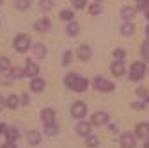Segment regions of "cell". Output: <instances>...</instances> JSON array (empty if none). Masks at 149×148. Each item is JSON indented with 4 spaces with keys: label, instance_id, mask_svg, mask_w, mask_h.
<instances>
[{
    "label": "cell",
    "instance_id": "21",
    "mask_svg": "<svg viewBox=\"0 0 149 148\" xmlns=\"http://www.w3.org/2000/svg\"><path fill=\"white\" fill-rule=\"evenodd\" d=\"M78 30H80V27H78V23L74 22V20H73V22H69V23H68V27H66V32H68L69 36H77V34H78Z\"/></svg>",
    "mask_w": 149,
    "mask_h": 148
},
{
    "label": "cell",
    "instance_id": "38",
    "mask_svg": "<svg viewBox=\"0 0 149 148\" xmlns=\"http://www.w3.org/2000/svg\"><path fill=\"white\" fill-rule=\"evenodd\" d=\"M22 102H23L25 105H27V104L30 102V98H29V95H27V93H23V95H22Z\"/></svg>",
    "mask_w": 149,
    "mask_h": 148
},
{
    "label": "cell",
    "instance_id": "35",
    "mask_svg": "<svg viewBox=\"0 0 149 148\" xmlns=\"http://www.w3.org/2000/svg\"><path fill=\"white\" fill-rule=\"evenodd\" d=\"M142 55H144L146 61H149V41H146V43L142 45Z\"/></svg>",
    "mask_w": 149,
    "mask_h": 148
},
{
    "label": "cell",
    "instance_id": "42",
    "mask_svg": "<svg viewBox=\"0 0 149 148\" xmlns=\"http://www.w3.org/2000/svg\"><path fill=\"white\" fill-rule=\"evenodd\" d=\"M144 13H146V16H147V20H149V6H147V9H146Z\"/></svg>",
    "mask_w": 149,
    "mask_h": 148
},
{
    "label": "cell",
    "instance_id": "36",
    "mask_svg": "<svg viewBox=\"0 0 149 148\" xmlns=\"http://www.w3.org/2000/svg\"><path fill=\"white\" fill-rule=\"evenodd\" d=\"M132 107L137 109V111H144V109H146V104H144V102H133Z\"/></svg>",
    "mask_w": 149,
    "mask_h": 148
},
{
    "label": "cell",
    "instance_id": "13",
    "mask_svg": "<svg viewBox=\"0 0 149 148\" xmlns=\"http://www.w3.org/2000/svg\"><path fill=\"white\" fill-rule=\"evenodd\" d=\"M110 71L114 73V75H117V77L124 75V63H123V61H116V63H112V64H110Z\"/></svg>",
    "mask_w": 149,
    "mask_h": 148
},
{
    "label": "cell",
    "instance_id": "24",
    "mask_svg": "<svg viewBox=\"0 0 149 148\" xmlns=\"http://www.w3.org/2000/svg\"><path fill=\"white\" fill-rule=\"evenodd\" d=\"M14 6H16L18 11H25V9H29V6H30V0H16Z\"/></svg>",
    "mask_w": 149,
    "mask_h": 148
},
{
    "label": "cell",
    "instance_id": "26",
    "mask_svg": "<svg viewBox=\"0 0 149 148\" xmlns=\"http://www.w3.org/2000/svg\"><path fill=\"white\" fill-rule=\"evenodd\" d=\"M25 75V70H22V68H13L11 70V79H22Z\"/></svg>",
    "mask_w": 149,
    "mask_h": 148
},
{
    "label": "cell",
    "instance_id": "22",
    "mask_svg": "<svg viewBox=\"0 0 149 148\" xmlns=\"http://www.w3.org/2000/svg\"><path fill=\"white\" fill-rule=\"evenodd\" d=\"M85 144H87V148H98V144H100V139H98V136H94V134L87 136V139H85Z\"/></svg>",
    "mask_w": 149,
    "mask_h": 148
},
{
    "label": "cell",
    "instance_id": "44",
    "mask_svg": "<svg viewBox=\"0 0 149 148\" xmlns=\"http://www.w3.org/2000/svg\"><path fill=\"white\" fill-rule=\"evenodd\" d=\"M146 104H149V95H147V97H146Z\"/></svg>",
    "mask_w": 149,
    "mask_h": 148
},
{
    "label": "cell",
    "instance_id": "48",
    "mask_svg": "<svg viewBox=\"0 0 149 148\" xmlns=\"http://www.w3.org/2000/svg\"><path fill=\"white\" fill-rule=\"evenodd\" d=\"M147 73H149V70H147Z\"/></svg>",
    "mask_w": 149,
    "mask_h": 148
},
{
    "label": "cell",
    "instance_id": "3",
    "mask_svg": "<svg viewBox=\"0 0 149 148\" xmlns=\"http://www.w3.org/2000/svg\"><path fill=\"white\" fill-rule=\"evenodd\" d=\"M146 71H147V68H146V63H140V61H137V63H133L132 64V68H130V79L132 80H142L144 79V75H146Z\"/></svg>",
    "mask_w": 149,
    "mask_h": 148
},
{
    "label": "cell",
    "instance_id": "41",
    "mask_svg": "<svg viewBox=\"0 0 149 148\" xmlns=\"http://www.w3.org/2000/svg\"><path fill=\"white\" fill-rule=\"evenodd\" d=\"M4 105H7V100H4V97H0V109H2Z\"/></svg>",
    "mask_w": 149,
    "mask_h": 148
},
{
    "label": "cell",
    "instance_id": "1",
    "mask_svg": "<svg viewBox=\"0 0 149 148\" xmlns=\"http://www.w3.org/2000/svg\"><path fill=\"white\" fill-rule=\"evenodd\" d=\"M64 84L69 89H73L74 93H84L87 89V86H89V80L85 77H80L78 73H68L64 77Z\"/></svg>",
    "mask_w": 149,
    "mask_h": 148
},
{
    "label": "cell",
    "instance_id": "8",
    "mask_svg": "<svg viewBox=\"0 0 149 148\" xmlns=\"http://www.w3.org/2000/svg\"><path fill=\"white\" fill-rule=\"evenodd\" d=\"M37 73H39V66H37V63L27 59V61H25V75L36 79V77H37Z\"/></svg>",
    "mask_w": 149,
    "mask_h": 148
},
{
    "label": "cell",
    "instance_id": "34",
    "mask_svg": "<svg viewBox=\"0 0 149 148\" xmlns=\"http://www.w3.org/2000/svg\"><path fill=\"white\" fill-rule=\"evenodd\" d=\"M135 2H137V9H140V11H146L149 6V0H135Z\"/></svg>",
    "mask_w": 149,
    "mask_h": 148
},
{
    "label": "cell",
    "instance_id": "40",
    "mask_svg": "<svg viewBox=\"0 0 149 148\" xmlns=\"http://www.w3.org/2000/svg\"><path fill=\"white\" fill-rule=\"evenodd\" d=\"M6 130H7V127L4 123H0V134H6Z\"/></svg>",
    "mask_w": 149,
    "mask_h": 148
},
{
    "label": "cell",
    "instance_id": "27",
    "mask_svg": "<svg viewBox=\"0 0 149 148\" xmlns=\"http://www.w3.org/2000/svg\"><path fill=\"white\" fill-rule=\"evenodd\" d=\"M7 107L9 109H16L18 107V97L16 95H9L7 97Z\"/></svg>",
    "mask_w": 149,
    "mask_h": 148
},
{
    "label": "cell",
    "instance_id": "30",
    "mask_svg": "<svg viewBox=\"0 0 149 148\" xmlns=\"http://www.w3.org/2000/svg\"><path fill=\"white\" fill-rule=\"evenodd\" d=\"M71 61H73V54H71V50H66L62 55V64L68 66V64H71Z\"/></svg>",
    "mask_w": 149,
    "mask_h": 148
},
{
    "label": "cell",
    "instance_id": "10",
    "mask_svg": "<svg viewBox=\"0 0 149 148\" xmlns=\"http://www.w3.org/2000/svg\"><path fill=\"white\" fill-rule=\"evenodd\" d=\"M41 120H43L45 125L55 123V111H53V109H45L43 113H41Z\"/></svg>",
    "mask_w": 149,
    "mask_h": 148
},
{
    "label": "cell",
    "instance_id": "29",
    "mask_svg": "<svg viewBox=\"0 0 149 148\" xmlns=\"http://www.w3.org/2000/svg\"><path fill=\"white\" fill-rule=\"evenodd\" d=\"M114 57H116V61H123L126 57V50L124 48H116L114 50Z\"/></svg>",
    "mask_w": 149,
    "mask_h": 148
},
{
    "label": "cell",
    "instance_id": "17",
    "mask_svg": "<svg viewBox=\"0 0 149 148\" xmlns=\"http://www.w3.org/2000/svg\"><path fill=\"white\" fill-rule=\"evenodd\" d=\"M133 32H135V27H133L132 22H124V23L121 25V34H123V36H132Z\"/></svg>",
    "mask_w": 149,
    "mask_h": 148
},
{
    "label": "cell",
    "instance_id": "5",
    "mask_svg": "<svg viewBox=\"0 0 149 148\" xmlns=\"http://www.w3.org/2000/svg\"><path fill=\"white\" fill-rule=\"evenodd\" d=\"M71 114H73V118H78V120L85 118V114H87V105L84 102H74L71 105Z\"/></svg>",
    "mask_w": 149,
    "mask_h": 148
},
{
    "label": "cell",
    "instance_id": "4",
    "mask_svg": "<svg viewBox=\"0 0 149 148\" xmlns=\"http://www.w3.org/2000/svg\"><path fill=\"white\" fill-rule=\"evenodd\" d=\"M14 48L18 52H27L30 48V38L27 34H18L16 39H14Z\"/></svg>",
    "mask_w": 149,
    "mask_h": 148
},
{
    "label": "cell",
    "instance_id": "19",
    "mask_svg": "<svg viewBox=\"0 0 149 148\" xmlns=\"http://www.w3.org/2000/svg\"><path fill=\"white\" fill-rule=\"evenodd\" d=\"M32 50H34V55H36V57H45V55H46V47H45L43 43H36Z\"/></svg>",
    "mask_w": 149,
    "mask_h": 148
},
{
    "label": "cell",
    "instance_id": "7",
    "mask_svg": "<svg viewBox=\"0 0 149 148\" xmlns=\"http://www.w3.org/2000/svg\"><path fill=\"white\" fill-rule=\"evenodd\" d=\"M119 143H121L123 148H135L137 137H135V134H132V132H124V134H121Z\"/></svg>",
    "mask_w": 149,
    "mask_h": 148
},
{
    "label": "cell",
    "instance_id": "47",
    "mask_svg": "<svg viewBox=\"0 0 149 148\" xmlns=\"http://www.w3.org/2000/svg\"><path fill=\"white\" fill-rule=\"evenodd\" d=\"M2 2H4V0H0V4H2Z\"/></svg>",
    "mask_w": 149,
    "mask_h": 148
},
{
    "label": "cell",
    "instance_id": "32",
    "mask_svg": "<svg viewBox=\"0 0 149 148\" xmlns=\"http://www.w3.org/2000/svg\"><path fill=\"white\" fill-rule=\"evenodd\" d=\"M89 13H91L92 16H96V14H101V6H100V4H92V6L89 7Z\"/></svg>",
    "mask_w": 149,
    "mask_h": 148
},
{
    "label": "cell",
    "instance_id": "16",
    "mask_svg": "<svg viewBox=\"0 0 149 148\" xmlns=\"http://www.w3.org/2000/svg\"><path fill=\"white\" fill-rule=\"evenodd\" d=\"M121 16L124 18L126 22H132V20H133V16H135V9L126 6V7H123V9H121Z\"/></svg>",
    "mask_w": 149,
    "mask_h": 148
},
{
    "label": "cell",
    "instance_id": "9",
    "mask_svg": "<svg viewBox=\"0 0 149 148\" xmlns=\"http://www.w3.org/2000/svg\"><path fill=\"white\" fill-rule=\"evenodd\" d=\"M135 134H137V137H149V123H147V121L137 123Z\"/></svg>",
    "mask_w": 149,
    "mask_h": 148
},
{
    "label": "cell",
    "instance_id": "31",
    "mask_svg": "<svg viewBox=\"0 0 149 148\" xmlns=\"http://www.w3.org/2000/svg\"><path fill=\"white\" fill-rule=\"evenodd\" d=\"M6 70H9V57L2 55L0 57V71H6Z\"/></svg>",
    "mask_w": 149,
    "mask_h": 148
},
{
    "label": "cell",
    "instance_id": "45",
    "mask_svg": "<svg viewBox=\"0 0 149 148\" xmlns=\"http://www.w3.org/2000/svg\"><path fill=\"white\" fill-rule=\"evenodd\" d=\"M144 148H149V141H147V143H146V146H144Z\"/></svg>",
    "mask_w": 149,
    "mask_h": 148
},
{
    "label": "cell",
    "instance_id": "46",
    "mask_svg": "<svg viewBox=\"0 0 149 148\" xmlns=\"http://www.w3.org/2000/svg\"><path fill=\"white\" fill-rule=\"evenodd\" d=\"M100 2H101V0H96V4H100Z\"/></svg>",
    "mask_w": 149,
    "mask_h": 148
},
{
    "label": "cell",
    "instance_id": "25",
    "mask_svg": "<svg viewBox=\"0 0 149 148\" xmlns=\"http://www.w3.org/2000/svg\"><path fill=\"white\" fill-rule=\"evenodd\" d=\"M59 132V127L55 125V123H52V125H45V134H48V136H55Z\"/></svg>",
    "mask_w": 149,
    "mask_h": 148
},
{
    "label": "cell",
    "instance_id": "6",
    "mask_svg": "<svg viewBox=\"0 0 149 148\" xmlns=\"http://www.w3.org/2000/svg\"><path fill=\"white\" fill-rule=\"evenodd\" d=\"M108 123V113H105V111H98V113L92 114V121L91 125H94V127H103Z\"/></svg>",
    "mask_w": 149,
    "mask_h": 148
},
{
    "label": "cell",
    "instance_id": "12",
    "mask_svg": "<svg viewBox=\"0 0 149 148\" xmlns=\"http://www.w3.org/2000/svg\"><path fill=\"white\" fill-rule=\"evenodd\" d=\"M50 18H41V20H37L36 23H34V29L37 30V32H46L48 29H50Z\"/></svg>",
    "mask_w": 149,
    "mask_h": 148
},
{
    "label": "cell",
    "instance_id": "23",
    "mask_svg": "<svg viewBox=\"0 0 149 148\" xmlns=\"http://www.w3.org/2000/svg\"><path fill=\"white\" fill-rule=\"evenodd\" d=\"M61 20H64V22H73L74 20V13L73 11H69V9H64V11H61Z\"/></svg>",
    "mask_w": 149,
    "mask_h": 148
},
{
    "label": "cell",
    "instance_id": "18",
    "mask_svg": "<svg viewBox=\"0 0 149 148\" xmlns=\"http://www.w3.org/2000/svg\"><path fill=\"white\" fill-rule=\"evenodd\" d=\"M6 137H7V141L9 143H14L18 137H20V134H18V130L14 127H7V130H6Z\"/></svg>",
    "mask_w": 149,
    "mask_h": 148
},
{
    "label": "cell",
    "instance_id": "39",
    "mask_svg": "<svg viewBox=\"0 0 149 148\" xmlns=\"http://www.w3.org/2000/svg\"><path fill=\"white\" fill-rule=\"evenodd\" d=\"M2 148H18V146H16L14 143H9V141H7V143H4V144H2Z\"/></svg>",
    "mask_w": 149,
    "mask_h": 148
},
{
    "label": "cell",
    "instance_id": "11",
    "mask_svg": "<svg viewBox=\"0 0 149 148\" xmlns=\"http://www.w3.org/2000/svg\"><path fill=\"white\" fill-rule=\"evenodd\" d=\"M77 54H78V57H80L82 61H89V59H91V55H92V50H91L89 45H80Z\"/></svg>",
    "mask_w": 149,
    "mask_h": 148
},
{
    "label": "cell",
    "instance_id": "28",
    "mask_svg": "<svg viewBox=\"0 0 149 148\" xmlns=\"http://www.w3.org/2000/svg\"><path fill=\"white\" fill-rule=\"evenodd\" d=\"M39 7L43 11H50L53 7V0H39Z\"/></svg>",
    "mask_w": 149,
    "mask_h": 148
},
{
    "label": "cell",
    "instance_id": "15",
    "mask_svg": "<svg viewBox=\"0 0 149 148\" xmlns=\"http://www.w3.org/2000/svg\"><path fill=\"white\" fill-rule=\"evenodd\" d=\"M30 89L34 91V93H41V91L45 89V80L39 79V77L32 79V82H30Z\"/></svg>",
    "mask_w": 149,
    "mask_h": 148
},
{
    "label": "cell",
    "instance_id": "33",
    "mask_svg": "<svg viewBox=\"0 0 149 148\" xmlns=\"http://www.w3.org/2000/svg\"><path fill=\"white\" fill-rule=\"evenodd\" d=\"M71 4H73V7H74V9H84V7L87 6L85 0H71Z\"/></svg>",
    "mask_w": 149,
    "mask_h": 148
},
{
    "label": "cell",
    "instance_id": "2",
    "mask_svg": "<svg viewBox=\"0 0 149 148\" xmlns=\"http://www.w3.org/2000/svg\"><path fill=\"white\" fill-rule=\"evenodd\" d=\"M92 86H94L96 91H101V93H110V91L116 89V84L107 80L105 77H94V80H92Z\"/></svg>",
    "mask_w": 149,
    "mask_h": 148
},
{
    "label": "cell",
    "instance_id": "43",
    "mask_svg": "<svg viewBox=\"0 0 149 148\" xmlns=\"http://www.w3.org/2000/svg\"><path fill=\"white\" fill-rule=\"evenodd\" d=\"M146 34H147V38H149V25H147V29H146Z\"/></svg>",
    "mask_w": 149,
    "mask_h": 148
},
{
    "label": "cell",
    "instance_id": "20",
    "mask_svg": "<svg viewBox=\"0 0 149 148\" xmlns=\"http://www.w3.org/2000/svg\"><path fill=\"white\" fill-rule=\"evenodd\" d=\"M27 141L30 144H37V143H41V134L39 132H36V130H30L27 134Z\"/></svg>",
    "mask_w": 149,
    "mask_h": 148
},
{
    "label": "cell",
    "instance_id": "14",
    "mask_svg": "<svg viewBox=\"0 0 149 148\" xmlns=\"http://www.w3.org/2000/svg\"><path fill=\"white\" fill-rule=\"evenodd\" d=\"M91 127H92L91 123H87V121H80V123L77 125V132H78L80 136H85V137H87V136H91Z\"/></svg>",
    "mask_w": 149,
    "mask_h": 148
},
{
    "label": "cell",
    "instance_id": "37",
    "mask_svg": "<svg viewBox=\"0 0 149 148\" xmlns=\"http://www.w3.org/2000/svg\"><path fill=\"white\" fill-rule=\"evenodd\" d=\"M135 95H139V97H147V89H146V87H137V89H135Z\"/></svg>",
    "mask_w": 149,
    "mask_h": 148
}]
</instances>
